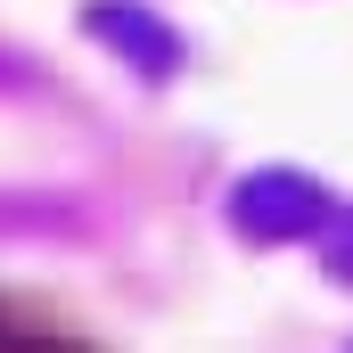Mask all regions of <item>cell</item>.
Returning <instances> with one entry per match:
<instances>
[{"instance_id": "6da1fadb", "label": "cell", "mask_w": 353, "mask_h": 353, "mask_svg": "<svg viewBox=\"0 0 353 353\" xmlns=\"http://www.w3.org/2000/svg\"><path fill=\"white\" fill-rule=\"evenodd\" d=\"M321 189L296 173H255L247 189H239V222L255 230V239H288V230H321Z\"/></svg>"}, {"instance_id": "7a4b0ae2", "label": "cell", "mask_w": 353, "mask_h": 353, "mask_svg": "<svg viewBox=\"0 0 353 353\" xmlns=\"http://www.w3.org/2000/svg\"><path fill=\"white\" fill-rule=\"evenodd\" d=\"M90 33H99V41H115L140 74H165V66H173V33H165V25H148V17H140V8H123V0L90 8Z\"/></svg>"}, {"instance_id": "3957f363", "label": "cell", "mask_w": 353, "mask_h": 353, "mask_svg": "<svg viewBox=\"0 0 353 353\" xmlns=\"http://www.w3.org/2000/svg\"><path fill=\"white\" fill-rule=\"evenodd\" d=\"M329 263H337V271H353V230L337 239V247H329Z\"/></svg>"}]
</instances>
